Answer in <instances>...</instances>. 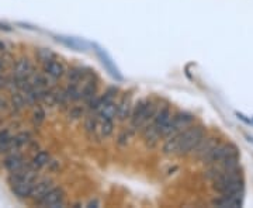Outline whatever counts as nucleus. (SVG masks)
Masks as SVG:
<instances>
[{"label":"nucleus","mask_w":253,"mask_h":208,"mask_svg":"<svg viewBox=\"0 0 253 208\" xmlns=\"http://www.w3.org/2000/svg\"><path fill=\"white\" fill-rule=\"evenodd\" d=\"M207 135V129L203 125H190L186 129L180 131L179 134L173 135L177 141V156H189L197 148V145Z\"/></svg>","instance_id":"nucleus-1"},{"label":"nucleus","mask_w":253,"mask_h":208,"mask_svg":"<svg viewBox=\"0 0 253 208\" xmlns=\"http://www.w3.org/2000/svg\"><path fill=\"white\" fill-rule=\"evenodd\" d=\"M214 190L221 196H229L244 191V179L239 173V169L235 170H222L221 174L212 180Z\"/></svg>","instance_id":"nucleus-2"},{"label":"nucleus","mask_w":253,"mask_h":208,"mask_svg":"<svg viewBox=\"0 0 253 208\" xmlns=\"http://www.w3.org/2000/svg\"><path fill=\"white\" fill-rule=\"evenodd\" d=\"M194 120H196V117H194L191 113H187V111H179V113L173 114V117L170 118V121H169V123L166 124V127L162 129L161 138L168 139V138H170V136L179 134L180 131L190 127V125L194 123Z\"/></svg>","instance_id":"nucleus-3"},{"label":"nucleus","mask_w":253,"mask_h":208,"mask_svg":"<svg viewBox=\"0 0 253 208\" xmlns=\"http://www.w3.org/2000/svg\"><path fill=\"white\" fill-rule=\"evenodd\" d=\"M151 103H152V100L144 97V99L138 100L135 104L132 106L131 117H129V128H132L135 132L141 131L142 127H144L145 117H146V113H148Z\"/></svg>","instance_id":"nucleus-4"},{"label":"nucleus","mask_w":253,"mask_h":208,"mask_svg":"<svg viewBox=\"0 0 253 208\" xmlns=\"http://www.w3.org/2000/svg\"><path fill=\"white\" fill-rule=\"evenodd\" d=\"M65 199H66V193L62 187H56L54 186L51 190L48 191L45 197L42 200H40L37 203V206L41 207H49V208H59L65 207Z\"/></svg>","instance_id":"nucleus-5"},{"label":"nucleus","mask_w":253,"mask_h":208,"mask_svg":"<svg viewBox=\"0 0 253 208\" xmlns=\"http://www.w3.org/2000/svg\"><path fill=\"white\" fill-rule=\"evenodd\" d=\"M68 83H76V84H82L83 82L89 81L91 78H94L96 75L94 72H91L90 69L83 68V66H72L69 69H66L65 73Z\"/></svg>","instance_id":"nucleus-6"},{"label":"nucleus","mask_w":253,"mask_h":208,"mask_svg":"<svg viewBox=\"0 0 253 208\" xmlns=\"http://www.w3.org/2000/svg\"><path fill=\"white\" fill-rule=\"evenodd\" d=\"M219 144V141H218L217 138H214V136H204L203 138V141L197 145V148L191 152L190 156H193V158H196L197 161L200 162H203L206 158H207V155Z\"/></svg>","instance_id":"nucleus-7"},{"label":"nucleus","mask_w":253,"mask_h":208,"mask_svg":"<svg viewBox=\"0 0 253 208\" xmlns=\"http://www.w3.org/2000/svg\"><path fill=\"white\" fill-rule=\"evenodd\" d=\"M173 117V113L172 109H170V106H162V107H159L158 110V113H156V116L152 120V123L148 125V127L154 128L155 131L161 135V132H162V129L166 127V124L170 121V118Z\"/></svg>","instance_id":"nucleus-8"},{"label":"nucleus","mask_w":253,"mask_h":208,"mask_svg":"<svg viewBox=\"0 0 253 208\" xmlns=\"http://www.w3.org/2000/svg\"><path fill=\"white\" fill-rule=\"evenodd\" d=\"M36 73V66L28 58H18L16 62H13V75L16 78L30 79Z\"/></svg>","instance_id":"nucleus-9"},{"label":"nucleus","mask_w":253,"mask_h":208,"mask_svg":"<svg viewBox=\"0 0 253 208\" xmlns=\"http://www.w3.org/2000/svg\"><path fill=\"white\" fill-rule=\"evenodd\" d=\"M42 72L45 73L48 78H51L52 81H59L66 73V66L61 61L52 59V61L42 64Z\"/></svg>","instance_id":"nucleus-10"},{"label":"nucleus","mask_w":253,"mask_h":208,"mask_svg":"<svg viewBox=\"0 0 253 208\" xmlns=\"http://www.w3.org/2000/svg\"><path fill=\"white\" fill-rule=\"evenodd\" d=\"M54 186V181L51 180V179H48V177L38 179L36 183V186H34V189H33V193H31V196H30V200H33V203L37 204L40 200H42L45 197L46 194H48V191L51 190Z\"/></svg>","instance_id":"nucleus-11"},{"label":"nucleus","mask_w":253,"mask_h":208,"mask_svg":"<svg viewBox=\"0 0 253 208\" xmlns=\"http://www.w3.org/2000/svg\"><path fill=\"white\" fill-rule=\"evenodd\" d=\"M3 165H4V169L7 172L13 173L17 172L20 169H23L27 165V162H26L24 155L21 154L20 151H17V152H10V154H7L6 159L3 161Z\"/></svg>","instance_id":"nucleus-12"},{"label":"nucleus","mask_w":253,"mask_h":208,"mask_svg":"<svg viewBox=\"0 0 253 208\" xmlns=\"http://www.w3.org/2000/svg\"><path fill=\"white\" fill-rule=\"evenodd\" d=\"M244 201V191L242 193H236V194H229V196H219L218 199L212 201V206L215 207H241Z\"/></svg>","instance_id":"nucleus-13"},{"label":"nucleus","mask_w":253,"mask_h":208,"mask_svg":"<svg viewBox=\"0 0 253 208\" xmlns=\"http://www.w3.org/2000/svg\"><path fill=\"white\" fill-rule=\"evenodd\" d=\"M38 180V179H37ZM37 180H26V181H20L17 184H13L10 186L11 189V193L20 200H28L31 193H33V189L36 186Z\"/></svg>","instance_id":"nucleus-14"},{"label":"nucleus","mask_w":253,"mask_h":208,"mask_svg":"<svg viewBox=\"0 0 253 208\" xmlns=\"http://www.w3.org/2000/svg\"><path fill=\"white\" fill-rule=\"evenodd\" d=\"M81 86H82V100H83L84 103L90 101L94 96H97V94H99V81H97V78H96V76H94V78H91V79H89V81L83 82Z\"/></svg>","instance_id":"nucleus-15"},{"label":"nucleus","mask_w":253,"mask_h":208,"mask_svg":"<svg viewBox=\"0 0 253 208\" xmlns=\"http://www.w3.org/2000/svg\"><path fill=\"white\" fill-rule=\"evenodd\" d=\"M132 101H131V96H124L123 99L117 103V118L120 123H124L131 117V111H132Z\"/></svg>","instance_id":"nucleus-16"},{"label":"nucleus","mask_w":253,"mask_h":208,"mask_svg":"<svg viewBox=\"0 0 253 208\" xmlns=\"http://www.w3.org/2000/svg\"><path fill=\"white\" fill-rule=\"evenodd\" d=\"M52 158H51V154L45 151V149H41V151H38L34 156H33V159H31V165L36 167V169H42V167H46L48 166V163L51 161Z\"/></svg>","instance_id":"nucleus-17"},{"label":"nucleus","mask_w":253,"mask_h":208,"mask_svg":"<svg viewBox=\"0 0 253 208\" xmlns=\"http://www.w3.org/2000/svg\"><path fill=\"white\" fill-rule=\"evenodd\" d=\"M96 114H97V117L100 120H114L116 116H117V103H116V100L104 104Z\"/></svg>","instance_id":"nucleus-18"},{"label":"nucleus","mask_w":253,"mask_h":208,"mask_svg":"<svg viewBox=\"0 0 253 208\" xmlns=\"http://www.w3.org/2000/svg\"><path fill=\"white\" fill-rule=\"evenodd\" d=\"M114 132V120H100L99 135L100 138H110Z\"/></svg>","instance_id":"nucleus-19"},{"label":"nucleus","mask_w":253,"mask_h":208,"mask_svg":"<svg viewBox=\"0 0 253 208\" xmlns=\"http://www.w3.org/2000/svg\"><path fill=\"white\" fill-rule=\"evenodd\" d=\"M33 141H34V139H33V136H31L30 132H26V131L18 132L17 135H14V146H16V151H20L21 148L33 144Z\"/></svg>","instance_id":"nucleus-20"},{"label":"nucleus","mask_w":253,"mask_h":208,"mask_svg":"<svg viewBox=\"0 0 253 208\" xmlns=\"http://www.w3.org/2000/svg\"><path fill=\"white\" fill-rule=\"evenodd\" d=\"M36 56L41 64H45L48 61L56 59V54L51 48H38L36 51Z\"/></svg>","instance_id":"nucleus-21"},{"label":"nucleus","mask_w":253,"mask_h":208,"mask_svg":"<svg viewBox=\"0 0 253 208\" xmlns=\"http://www.w3.org/2000/svg\"><path fill=\"white\" fill-rule=\"evenodd\" d=\"M135 131L132 129V128H128V129H123L117 136V144L118 146H126V145L129 144V139H131V136L134 134Z\"/></svg>","instance_id":"nucleus-22"},{"label":"nucleus","mask_w":253,"mask_h":208,"mask_svg":"<svg viewBox=\"0 0 253 208\" xmlns=\"http://www.w3.org/2000/svg\"><path fill=\"white\" fill-rule=\"evenodd\" d=\"M44 120H45V110L42 109V107H37L36 111H34V114H33V121H34V124L40 125L41 123H44Z\"/></svg>","instance_id":"nucleus-23"},{"label":"nucleus","mask_w":253,"mask_h":208,"mask_svg":"<svg viewBox=\"0 0 253 208\" xmlns=\"http://www.w3.org/2000/svg\"><path fill=\"white\" fill-rule=\"evenodd\" d=\"M83 116V109L79 107V106H73L69 110V117H72L73 120H78V118H81Z\"/></svg>","instance_id":"nucleus-24"},{"label":"nucleus","mask_w":253,"mask_h":208,"mask_svg":"<svg viewBox=\"0 0 253 208\" xmlns=\"http://www.w3.org/2000/svg\"><path fill=\"white\" fill-rule=\"evenodd\" d=\"M7 65H9V62L6 61L4 55H1V56H0V75H3V72L7 69Z\"/></svg>","instance_id":"nucleus-25"},{"label":"nucleus","mask_w":253,"mask_h":208,"mask_svg":"<svg viewBox=\"0 0 253 208\" xmlns=\"http://www.w3.org/2000/svg\"><path fill=\"white\" fill-rule=\"evenodd\" d=\"M9 107H10V104H7V101L0 97V111H3V110H7Z\"/></svg>","instance_id":"nucleus-26"},{"label":"nucleus","mask_w":253,"mask_h":208,"mask_svg":"<svg viewBox=\"0 0 253 208\" xmlns=\"http://www.w3.org/2000/svg\"><path fill=\"white\" fill-rule=\"evenodd\" d=\"M0 52H6V44L0 40Z\"/></svg>","instance_id":"nucleus-27"},{"label":"nucleus","mask_w":253,"mask_h":208,"mask_svg":"<svg viewBox=\"0 0 253 208\" xmlns=\"http://www.w3.org/2000/svg\"><path fill=\"white\" fill-rule=\"evenodd\" d=\"M0 30H4V31H10L11 28L9 26H6V24H0Z\"/></svg>","instance_id":"nucleus-28"},{"label":"nucleus","mask_w":253,"mask_h":208,"mask_svg":"<svg viewBox=\"0 0 253 208\" xmlns=\"http://www.w3.org/2000/svg\"><path fill=\"white\" fill-rule=\"evenodd\" d=\"M91 206H96V207H97V206H99V203H97V201H90V203L87 204V207H91Z\"/></svg>","instance_id":"nucleus-29"}]
</instances>
